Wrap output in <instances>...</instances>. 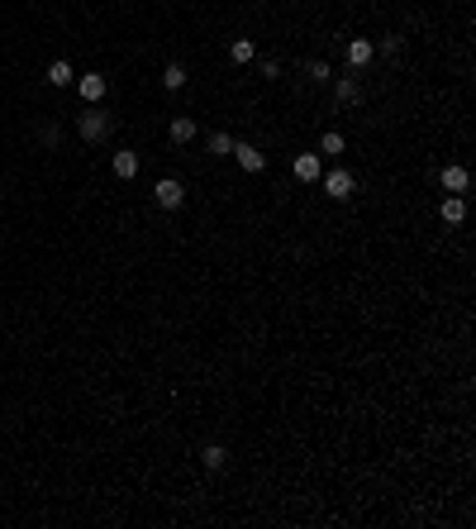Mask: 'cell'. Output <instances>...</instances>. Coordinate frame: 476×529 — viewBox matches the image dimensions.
<instances>
[{
	"instance_id": "cell-1",
	"label": "cell",
	"mask_w": 476,
	"mask_h": 529,
	"mask_svg": "<svg viewBox=\"0 0 476 529\" xmlns=\"http://www.w3.org/2000/svg\"><path fill=\"white\" fill-rule=\"evenodd\" d=\"M110 129H114V119H110L105 110H86V114H77V134H82L86 143H100V138H110Z\"/></svg>"
},
{
	"instance_id": "cell-2",
	"label": "cell",
	"mask_w": 476,
	"mask_h": 529,
	"mask_svg": "<svg viewBox=\"0 0 476 529\" xmlns=\"http://www.w3.org/2000/svg\"><path fill=\"white\" fill-rule=\"evenodd\" d=\"M153 201H158L162 210H181V201H186V191H181V182H177V177H162V182L153 186Z\"/></svg>"
},
{
	"instance_id": "cell-3",
	"label": "cell",
	"mask_w": 476,
	"mask_h": 529,
	"mask_svg": "<svg viewBox=\"0 0 476 529\" xmlns=\"http://www.w3.org/2000/svg\"><path fill=\"white\" fill-rule=\"evenodd\" d=\"M324 191H329L334 201H348V196H353V172H343V167H334V172L324 177Z\"/></svg>"
},
{
	"instance_id": "cell-4",
	"label": "cell",
	"mask_w": 476,
	"mask_h": 529,
	"mask_svg": "<svg viewBox=\"0 0 476 529\" xmlns=\"http://www.w3.org/2000/svg\"><path fill=\"white\" fill-rule=\"evenodd\" d=\"M372 58H377V43L372 38H348V62L353 67H367Z\"/></svg>"
},
{
	"instance_id": "cell-5",
	"label": "cell",
	"mask_w": 476,
	"mask_h": 529,
	"mask_svg": "<svg viewBox=\"0 0 476 529\" xmlns=\"http://www.w3.org/2000/svg\"><path fill=\"white\" fill-rule=\"evenodd\" d=\"M234 158H238V167H243V172H262V167H267V158H262L253 143H234Z\"/></svg>"
},
{
	"instance_id": "cell-6",
	"label": "cell",
	"mask_w": 476,
	"mask_h": 529,
	"mask_svg": "<svg viewBox=\"0 0 476 529\" xmlns=\"http://www.w3.org/2000/svg\"><path fill=\"white\" fill-rule=\"evenodd\" d=\"M438 182H443V191H448V196H462V191L472 186L467 167H443V177H438Z\"/></svg>"
},
{
	"instance_id": "cell-7",
	"label": "cell",
	"mask_w": 476,
	"mask_h": 529,
	"mask_svg": "<svg viewBox=\"0 0 476 529\" xmlns=\"http://www.w3.org/2000/svg\"><path fill=\"white\" fill-rule=\"evenodd\" d=\"M77 91H82V101H105V77H100V72H86V77H82V82H77Z\"/></svg>"
},
{
	"instance_id": "cell-8",
	"label": "cell",
	"mask_w": 476,
	"mask_h": 529,
	"mask_svg": "<svg viewBox=\"0 0 476 529\" xmlns=\"http://www.w3.org/2000/svg\"><path fill=\"white\" fill-rule=\"evenodd\" d=\"M438 219H443V224H462V219H467V206H462V196H443V206H438Z\"/></svg>"
},
{
	"instance_id": "cell-9",
	"label": "cell",
	"mask_w": 476,
	"mask_h": 529,
	"mask_svg": "<svg viewBox=\"0 0 476 529\" xmlns=\"http://www.w3.org/2000/svg\"><path fill=\"white\" fill-rule=\"evenodd\" d=\"M334 91H338V101H343V106H362V82H358V77H338V86H334Z\"/></svg>"
},
{
	"instance_id": "cell-10",
	"label": "cell",
	"mask_w": 476,
	"mask_h": 529,
	"mask_svg": "<svg viewBox=\"0 0 476 529\" xmlns=\"http://www.w3.org/2000/svg\"><path fill=\"white\" fill-rule=\"evenodd\" d=\"M114 177H124V182L138 177V153H134V148H119V153H114Z\"/></svg>"
},
{
	"instance_id": "cell-11",
	"label": "cell",
	"mask_w": 476,
	"mask_h": 529,
	"mask_svg": "<svg viewBox=\"0 0 476 529\" xmlns=\"http://www.w3.org/2000/svg\"><path fill=\"white\" fill-rule=\"evenodd\" d=\"M295 177H300V182H319V177H324V172H319V153H300V158H295Z\"/></svg>"
},
{
	"instance_id": "cell-12",
	"label": "cell",
	"mask_w": 476,
	"mask_h": 529,
	"mask_svg": "<svg viewBox=\"0 0 476 529\" xmlns=\"http://www.w3.org/2000/svg\"><path fill=\"white\" fill-rule=\"evenodd\" d=\"M72 82H77L72 62H53V67H48V86H72Z\"/></svg>"
},
{
	"instance_id": "cell-13",
	"label": "cell",
	"mask_w": 476,
	"mask_h": 529,
	"mask_svg": "<svg viewBox=\"0 0 476 529\" xmlns=\"http://www.w3.org/2000/svg\"><path fill=\"white\" fill-rule=\"evenodd\" d=\"M167 134H172V143H190V138H195V119H181V114H177Z\"/></svg>"
},
{
	"instance_id": "cell-14",
	"label": "cell",
	"mask_w": 476,
	"mask_h": 529,
	"mask_svg": "<svg viewBox=\"0 0 476 529\" xmlns=\"http://www.w3.org/2000/svg\"><path fill=\"white\" fill-rule=\"evenodd\" d=\"M229 58H234V62H253V58H258V43H253V38H234Z\"/></svg>"
},
{
	"instance_id": "cell-15",
	"label": "cell",
	"mask_w": 476,
	"mask_h": 529,
	"mask_svg": "<svg viewBox=\"0 0 476 529\" xmlns=\"http://www.w3.org/2000/svg\"><path fill=\"white\" fill-rule=\"evenodd\" d=\"M162 86H167V91H181V86H186V67H181V62H172V67L162 72Z\"/></svg>"
},
{
	"instance_id": "cell-16",
	"label": "cell",
	"mask_w": 476,
	"mask_h": 529,
	"mask_svg": "<svg viewBox=\"0 0 476 529\" xmlns=\"http://www.w3.org/2000/svg\"><path fill=\"white\" fill-rule=\"evenodd\" d=\"M200 463H205V467H210V472H219V467H224V463H229V453H224V448H219V443H210V448H205V453H200Z\"/></svg>"
},
{
	"instance_id": "cell-17",
	"label": "cell",
	"mask_w": 476,
	"mask_h": 529,
	"mask_svg": "<svg viewBox=\"0 0 476 529\" xmlns=\"http://www.w3.org/2000/svg\"><path fill=\"white\" fill-rule=\"evenodd\" d=\"M210 153H214V158H229V153H234V138H229V134H210Z\"/></svg>"
},
{
	"instance_id": "cell-18",
	"label": "cell",
	"mask_w": 476,
	"mask_h": 529,
	"mask_svg": "<svg viewBox=\"0 0 476 529\" xmlns=\"http://www.w3.org/2000/svg\"><path fill=\"white\" fill-rule=\"evenodd\" d=\"M38 143H43V148H58V143H62V129H58V124H43V129H38Z\"/></svg>"
},
{
	"instance_id": "cell-19",
	"label": "cell",
	"mask_w": 476,
	"mask_h": 529,
	"mask_svg": "<svg viewBox=\"0 0 476 529\" xmlns=\"http://www.w3.org/2000/svg\"><path fill=\"white\" fill-rule=\"evenodd\" d=\"M319 153H343V134H338V129H329V134L319 138Z\"/></svg>"
},
{
	"instance_id": "cell-20",
	"label": "cell",
	"mask_w": 476,
	"mask_h": 529,
	"mask_svg": "<svg viewBox=\"0 0 476 529\" xmlns=\"http://www.w3.org/2000/svg\"><path fill=\"white\" fill-rule=\"evenodd\" d=\"M305 72H310V82H329V77H334V72H329V62H319V58H314V62H305Z\"/></svg>"
},
{
	"instance_id": "cell-21",
	"label": "cell",
	"mask_w": 476,
	"mask_h": 529,
	"mask_svg": "<svg viewBox=\"0 0 476 529\" xmlns=\"http://www.w3.org/2000/svg\"><path fill=\"white\" fill-rule=\"evenodd\" d=\"M377 48L386 53V58H395V53H400V38H395V34H386V38H381Z\"/></svg>"
},
{
	"instance_id": "cell-22",
	"label": "cell",
	"mask_w": 476,
	"mask_h": 529,
	"mask_svg": "<svg viewBox=\"0 0 476 529\" xmlns=\"http://www.w3.org/2000/svg\"><path fill=\"white\" fill-rule=\"evenodd\" d=\"M262 77H267V82H277V77H281V67H277L272 58H262Z\"/></svg>"
}]
</instances>
